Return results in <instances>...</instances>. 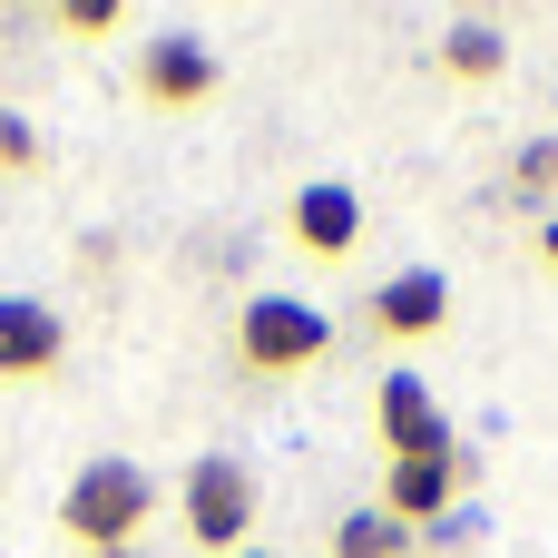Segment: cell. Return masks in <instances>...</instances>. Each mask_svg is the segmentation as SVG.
<instances>
[{"label": "cell", "instance_id": "obj_1", "mask_svg": "<svg viewBox=\"0 0 558 558\" xmlns=\"http://www.w3.org/2000/svg\"><path fill=\"white\" fill-rule=\"evenodd\" d=\"M157 520V481L137 461H88L69 490H59V530L78 558H108V549H137V530Z\"/></svg>", "mask_w": 558, "mask_h": 558}, {"label": "cell", "instance_id": "obj_2", "mask_svg": "<svg viewBox=\"0 0 558 558\" xmlns=\"http://www.w3.org/2000/svg\"><path fill=\"white\" fill-rule=\"evenodd\" d=\"M324 353H333V314L324 304H304V294H245L235 304V363L245 373L284 383V373H314Z\"/></svg>", "mask_w": 558, "mask_h": 558}, {"label": "cell", "instance_id": "obj_3", "mask_svg": "<svg viewBox=\"0 0 558 558\" xmlns=\"http://www.w3.org/2000/svg\"><path fill=\"white\" fill-rule=\"evenodd\" d=\"M177 510H186V539H196L206 558H235L245 530H255V471H245L235 451H206V461L186 471Z\"/></svg>", "mask_w": 558, "mask_h": 558}, {"label": "cell", "instance_id": "obj_4", "mask_svg": "<svg viewBox=\"0 0 558 558\" xmlns=\"http://www.w3.org/2000/svg\"><path fill=\"white\" fill-rule=\"evenodd\" d=\"M373 432H383V461H422V451H461L451 441V422H441V402H432V383L422 373H383V392H373Z\"/></svg>", "mask_w": 558, "mask_h": 558}, {"label": "cell", "instance_id": "obj_5", "mask_svg": "<svg viewBox=\"0 0 558 558\" xmlns=\"http://www.w3.org/2000/svg\"><path fill=\"white\" fill-rule=\"evenodd\" d=\"M216 49L196 39V29H167V39H147V59H137V98L147 108H206L216 98Z\"/></svg>", "mask_w": 558, "mask_h": 558}, {"label": "cell", "instance_id": "obj_6", "mask_svg": "<svg viewBox=\"0 0 558 558\" xmlns=\"http://www.w3.org/2000/svg\"><path fill=\"white\" fill-rule=\"evenodd\" d=\"M461 451H422V461H383V510L402 520V530H422V520H451V500H461Z\"/></svg>", "mask_w": 558, "mask_h": 558}, {"label": "cell", "instance_id": "obj_7", "mask_svg": "<svg viewBox=\"0 0 558 558\" xmlns=\"http://www.w3.org/2000/svg\"><path fill=\"white\" fill-rule=\"evenodd\" d=\"M69 363V324L29 294H0V383H39Z\"/></svg>", "mask_w": 558, "mask_h": 558}, {"label": "cell", "instance_id": "obj_8", "mask_svg": "<svg viewBox=\"0 0 558 558\" xmlns=\"http://www.w3.org/2000/svg\"><path fill=\"white\" fill-rule=\"evenodd\" d=\"M284 226H294V245H304L314 265H343V255L363 245V206H353V186H333V177H314Z\"/></svg>", "mask_w": 558, "mask_h": 558}, {"label": "cell", "instance_id": "obj_9", "mask_svg": "<svg viewBox=\"0 0 558 558\" xmlns=\"http://www.w3.org/2000/svg\"><path fill=\"white\" fill-rule=\"evenodd\" d=\"M441 324H451V284H441V275L412 265V275L373 284V333H383V343H432Z\"/></svg>", "mask_w": 558, "mask_h": 558}, {"label": "cell", "instance_id": "obj_10", "mask_svg": "<svg viewBox=\"0 0 558 558\" xmlns=\"http://www.w3.org/2000/svg\"><path fill=\"white\" fill-rule=\"evenodd\" d=\"M441 69L451 78H500L510 69V29L500 20H451L441 29Z\"/></svg>", "mask_w": 558, "mask_h": 558}, {"label": "cell", "instance_id": "obj_11", "mask_svg": "<svg viewBox=\"0 0 558 558\" xmlns=\"http://www.w3.org/2000/svg\"><path fill=\"white\" fill-rule=\"evenodd\" d=\"M402 549H412V530H402L383 500H373V510H353V520L333 530V558H402Z\"/></svg>", "mask_w": 558, "mask_h": 558}, {"label": "cell", "instance_id": "obj_12", "mask_svg": "<svg viewBox=\"0 0 558 558\" xmlns=\"http://www.w3.org/2000/svg\"><path fill=\"white\" fill-rule=\"evenodd\" d=\"M510 186H520V206H549V216H558V128H549V137H530V147L510 157Z\"/></svg>", "mask_w": 558, "mask_h": 558}, {"label": "cell", "instance_id": "obj_13", "mask_svg": "<svg viewBox=\"0 0 558 558\" xmlns=\"http://www.w3.org/2000/svg\"><path fill=\"white\" fill-rule=\"evenodd\" d=\"M118 20H128L118 0H59V29H69V39H108Z\"/></svg>", "mask_w": 558, "mask_h": 558}, {"label": "cell", "instance_id": "obj_14", "mask_svg": "<svg viewBox=\"0 0 558 558\" xmlns=\"http://www.w3.org/2000/svg\"><path fill=\"white\" fill-rule=\"evenodd\" d=\"M29 167H39V128L0 108V177H29Z\"/></svg>", "mask_w": 558, "mask_h": 558}, {"label": "cell", "instance_id": "obj_15", "mask_svg": "<svg viewBox=\"0 0 558 558\" xmlns=\"http://www.w3.org/2000/svg\"><path fill=\"white\" fill-rule=\"evenodd\" d=\"M539 265H558V216H539Z\"/></svg>", "mask_w": 558, "mask_h": 558}, {"label": "cell", "instance_id": "obj_16", "mask_svg": "<svg viewBox=\"0 0 558 558\" xmlns=\"http://www.w3.org/2000/svg\"><path fill=\"white\" fill-rule=\"evenodd\" d=\"M108 558H147V549H108Z\"/></svg>", "mask_w": 558, "mask_h": 558}, {"label": "cell", "instance_id": "obj_17", "mask_svg": "<svg viewBox=\"0 0 558 558\" xmlns=\"http://www.w3.org/2000/svg\"><path fill=\"white\" fill-rule=\"evenodd\" d=\"M235 558H265V549H235Z\"/></svg>", "mask_w": 558, "mask_h": 558}]
</instances>
